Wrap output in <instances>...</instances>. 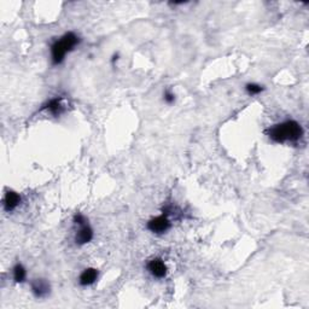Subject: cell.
Masks as SVG:
<instances>
[{
	"label": "cell",
	"instance_id": "cell-1",
	"mask_svg": "<svg viewBox=\"0 0 309 309\" xmlns=\"http://www.w3.org/2000/svg\"><path fill=\"white\" fill-rule=\"evenodd\" d=\"M266 133L272 142L278 144L297 143L303 136V128L297 121L287 120L269 127Z\"/></svg>",
	"mask_w": 309,
	"mask_h": 309
},
{
	"label": "cell",
	"instance_id": "cell-2",
	"mask_svg": "<svg viewBox=\"0 0 309 309\" xmlns=\"http://www.w3.org/2000/svg\"><path fill=\"white\" fill-rule=\"evenodd\" d=\"M81 43V39L74 32L66 33L63 36L54 41L51 46V61L53 66H59L63 63L64 58L69 52L74 51L76 46Z\"/></svg>",
	"mask_w": 309,
	"mask_h": 309
},
{
	"label": "cell",
	"instance_id": "cell-3",
	"mask_svg": "<svg viewBox=\"0 0 309 309\" xmlns=\"http://www.w3.org/2000/svg\"><path fill=\"white\" fill-rule=\"evenodd\" d=\"M146 227L147 230L151 231L152 233H156V235H163V233H166L170 227H172V223H170V220L168 219L167 214H162L160 215V216L152 217L151 220H149Z\"/></svg>",
	"mask_w": 309,
	"mask_h": 309
},
{
	"label": "cell",
	"instance_id": "cell-4",
	"mask_svg": "<svg viewBox=\"0 0 309 309\" xmlns=\"http://www.w3.org/2000/svg\"><path fill=\"white\" fill-rule=\"evenodd\" d=\"M147 271L149 273L152 275V277L157 278V279H162L167 275V266H166L165 261L160 258H155L152 260H150L147 262L146 266Z\"/></svg>",
	"mask_w": 309,
	"mask_h": 309
},
{
	"label": "cell",
	"instance_id": "cell-5",
	"mask_svg": "<svg viewBox=\"0 0 309 309\" xmlns=\"http://www.w3.org/2000/svg\"><path fill=\"white\" fill-rule=\"evenodd\" d=\"M32 292L36 298H45L50 295L51 285L46 279H35L33 280L32 284Z\"/></svg>",
	"mask_w": 309,
	"mask_h": 309
},
{
	"label": "cell",
	"instance_id": "cell-6",
	"mask_svg": "<svg viewBox=\"0 0 309 309\" xmlns=\"http://www.w3.org/2000/svg\"><path fill=\"white\" fill-rule=\"evenodd\" d=\"M93 239V230L92 227H91L90 223L85 222L82 223V225H80V228L79 231L76 232V235H75V243L77 244V245H86V244L90 243L91 240Z\"/></svg>",
	"mask_w": 309,
	"mask_h": 309
},
{
	"label": "cell",
	"instance_id": "cell-7",
	"mask_svg": "<svg viewBox=\"0 0 309 309\" xmlns=\"http://www.w3.org/2000/svg\"><path fill=\"white\" fill-rule=\"evenodd\" d=\"M63 98L62 97H54L52 99L48 100V103L44 104L43 105V110H48L50 111L53 116H61L62 114H64L66 111V108L63 105Z\"/></svg>",
	"mask_w": 309,
	"mask_h": 309
},
{
	"label": "cell",
	"instance_id": "cell-8",
	"mask_svg": "<svg viewBox=\"0 0 309 309\" xmlns=\"http://www.w3.org/2000/svg\"><path fill=\"white\" fill-rule=\"evenodd\" d=\"M21 204V196L17 193V192L12 191H6L4 196V209L5 212L11 213L14 212L16 208Z\"/></svg>",
	"mask_w": 309,
	"mask_h": 309
},
{
	"label": "cell",
	"instance_id": "cell-9",
	"mask_svg": "<svg viewBox=\"0 0 309 309\" xmlns=\"http://www.w3.org/2000/svg\"><path fill=\"white\" fill-rule=\"evenodd\" d=\"M98 277H99L98 269L90 267V268L84 269V272L80 274L79 284L81 285V286H90V285L95 284V283L97 282Z\"/></svg>",
	"mask_w": 309,
	"mask_h": 309
},
{
	"label": "cell",
	"instance_id": "cell-10",
	"mask_svg": "<svg viewBox=\"0 0 309 309\" xmlns=\"http://www.w3.org/2000/svg\"><path fill=\"white\" fill-rule=\"evenodd\" d=\"M12 274H14V280L16 283H23L27 278V271L22 263H16L12 268Z\"/></svg>",
	"mask_w": 309,
	"mask_h": 309
},
{
	"label": "cell",
	"instance_id": "cell-11",
	"mask_svg": "<svg viewBox=\"0 0 309 309\" xmlns=\"http://www.w3.org/2000/svg\"><path fill=\"white\" fill-rule=\"evenodd\" d=\"M245 91L249 95H256L263 91V86L259 84H246L245 85Z\"/></svg>",
	"mask_w": 309,
	"mask_h": 309
},
{
	"label": "cell",
	"instance_id": "cell-12",
	"mask_svg": "<svg viewBox=\"0 0 309 309\" xmlns=\"http://www.w3.org/2000/svg\"><path fill=\"white\" fill-rule=\"evenodd\" d=\"M163 100H165L167 104H173L175 102V95L172 92V91L167 90L165 93H163Z\"/></svg>",
	"mask_w": 309,
	"mask_h": 309
},
{
	"label": "cell",
	"instance_id": "cell-13",
	"mask_svg": "<svg viewBox=\"0 0 309 309\" xmlns=\"http://www.w3.org/2000/svg\"><path fill=\"white\" fill-rule=\"evenodd\" d=\"M118 59H119V54L118 53L114 54L113 58H111V62H113V64H115V62H118Z\"/></svg>",
	"mask_w": 309,
	"mask_h": 309
}]
</instances>
